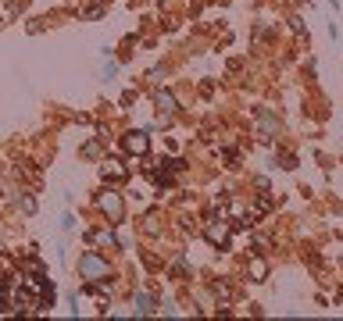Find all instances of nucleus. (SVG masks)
I'll use <instances>...</instances> for the list:
<instances>
[{"label":"nucleus","mask_w":343,"mask_h":321,"mask_svg":"<svg viewBox=\"0 0 343 321\" xmlns=\"http://www.w3.org/2000/svg\"><path fill=\"white\" fill-rule=\"evenodd\" d=\"M154 303H158L154 293H140V296H136V310H140V314H154V310H158Z\"/></svg>","instance_id":"4"},{"label":"nucleus","mask_w":343,"mask_h":321,"mask_svg":"<svg viewBox=\"0 0 343 321\" xmlns=\"http://www.w3.org/2000/svg\"><path fill=\"white\" fill-rule=\"evenodd\" d=\"M100 207H104V214L111 218V221H122V200H118V193H104L100 196Z\"/></svg>","instance_id":"2"},{"label":"nucleus","mask_w":343,"mask_h":321,"mask_svg":"<svg viewBox=\"0 0 343 321\" xmlns=\"http://www.w3.org/2000/svg\"><path fill=\"white\" fill-rule=\"evenodd\" d=\"M79 271H83V278H90V282H100V278L107 275V261L100 254H86L83 264H79Z\"/></svg>","instance_id":"1"},{"label":"nucleus","mask_w":343,"mask_h":321,"mask_svg":"<svg viewBox=\"0 0 343 321\" xmlns=\"http://www.w3.org/2000/svg\"><path fill=\"white\" fill-rule=\"evenodd\" d=\"M158 111H161V114H172V111H175V97L161 93V97H158Z\"/></svg>","instance_id":"5"},{"label":"nucleus","mask_w":343,"mask_h":321,"mask_svg":"<svg viewBox=\"0 0 343 321\" xmlns=\"http://www.w3.org/2000/svg\"><path fill=\"white\" fill-rule=\"evenodd\" d=\"M104 179H114V182H118V179H125V168H122V165H104Z\"/></svg>","instance_id":"6"},{"label":"nucleus","mask_w":343,"mask_h":321,"mask_svg":"<svg viewBox=\"0 0 343 321\" xmlns=\"http://www.w3.org/2000/svg\"><path fill=\"white\" fill-rule=\"evenodd\" d=\"M125 150H132V153L147 150V132H129L125 136Z\"/></svg>","instance_id":"3"}]
</instances>
